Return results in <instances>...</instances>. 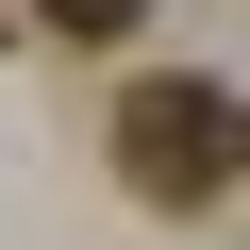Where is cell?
I'll return each instance as SVG.
<instances>
[{
	"instance_id": "6da1fadb",
	"label": "cell",
	"mask_w": 250,
	"mask_h": 250,
	"mask_svg": "<svg viewBox=\"0 0 250 250\" xmlns=\"http://www.w3.org/2000/svg\"><path fill=\"white\" fill-rule=\"evenodd\" d=\"M100 150H117V184H134V200L200 217V200H233V184H250V100H233V83H200V67H150L134 100L100 117Z\"/></svg>"
},
{
	"instance_id": "7a4b0ae2",
	"label": "cell",
	"mask_w": 250,
	"mask_h": 250,
	"mask_svg": "<svg viewBox=\"0 0 250 250\" xmlns=\"http://www.w3.org/2000/svg\"><path fill=\"white\" fill-rule=\"evenodd\" d=\"M17 17H34L50 50H117V34H134V17H150V0H17Z\"/></svg>"
}]
</instances>
